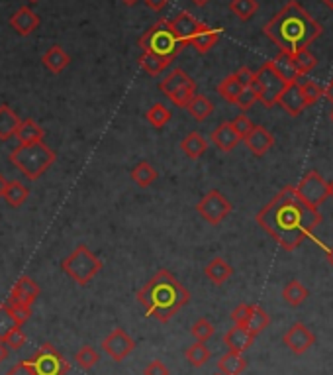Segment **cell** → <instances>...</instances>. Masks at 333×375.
<instances>
[{"label":"cell","mask_w":333,"mask_h":375,"mask_svg":"<svg viewBox=\"0 0 333 375\" xmlns=\"http://www.w3.org/2000/svg\"><path fill=\"white\" fill-rule=\"evenodd\" d=\"M35 375H67L71 365L65 360V356L54 344H42L32 358L28 360Z\"/></svg>","instance_id":"obj_9"},{"label":"cell","mask_w":333,"mask_h":375,"mask_svg":"<svg viewBox=\"0 0 333 375\" xmlns=\"http://www.w3.org/2000/svg\"><path fill=\"white\" fill-rule=\"evenodd\" d=\"M269 324L270 319L269 314L265 312V309H261L259 305H251V312H249L247 322H245V328H247L253 336H257V334H261Z\"/></svg>","instance_id":"obj_31"},{"label":"cell","mask_w":333,"mask_h":375,"mask_svg":"<svg viewBox=\"0 0 333 375\" xmlns=\"http://www.w3.org/2000/svg\"><path fill=\"white\" fill-rule=\"evenodd\" d=\"M325 257H327V264H330L333 267V248H330V250H327V254H325Z\"/></svg>","instance_id":"obj_56"},{"label":"cell","mask_w":333,"mask_h":375,"mask_svg":"<svg viewBox=\"0 0 333 375\" xmlns=\"http://www.w3.org/2000/svg\"><path fill=\"white\" fill-rule=\"evenodd\" d=\"M277 104H280L291 116H300L302 112L308 109L306 97H304V93H302L298 83H289V85L284 87V90L280 93Z\"/></svg>","instance_id":"obj_15"},{"label":"cell","mask_w":333,"mask_h":375,"mask_svg":"<svg viewBox=\"0 0 333 375\" xmlns=\"http://www.w3.org/2000/svg\"><path fill=\"white\" fill-rule=\"evenodd\" d=\"M6 375H35V372L32 369V365L28 364V360H24V362L12 365L10 369L6 372Z\"/></svg>","instance_id":"obj_51"},{"label":"cell","mask_w":333,"mask_h":375,"mask_svg":"<svg viewBox=\"0 0 333 375\" xmlns=\"http://www.w3.org/2000/svg\"><path fill=\"white\" fill-rule=\"evenodd\" d=\"M210 138H212V142H214L216 147L222 150V152H234L237 147V144L241 142V138L236 134L234 126H232V122H222L214 132H212Z\"/></svg>","instance_id":"obj_20"},{"label":"cell","mask_w":333,"mask_h":375,"mask_svg":"<svg viewBox=\"0 0 333 375\" xmlns=\"http://www.w3.org/2000/svg\"><path fill=\"white\" fill-rule=\"evenodd\" d=\"M190 2H193V4H196V6H206L210 0H190Z\"/></svg>","instance_id":"obj_57"},{"label":"cell","mask_w":333,"mask_h":375,"mask_svg":"<svg viewBox=\"0 0 333 375\" xmlns=\"http://www.w3.org/2000/svg\"><path fill=\"white\" fill-rule=\"evenodd\" d=\"M263 32L273 44L279 45L280 51L294 54L296 49L308 47L314 40H318L323 30L322 26L302 8L298 0H291L265 24Z\"/></svg>","instance_id":"obj_2"},{"label":"cell","mask_w":333,"mask_h":375,"mask_svg":"<svg viewBox=\"0 0 333 375\" xmlns=\"http://www.w3.org/2000/svg\"><path fill=\"white\" fill-rule=\"evenodd\" d=\"M249 312H251V305H239L234 309L232 312V320H234V324H239V326H245V322H247Z\"/></svg>","instance_id":"obj_48"},{"label":"cell","mask_w":333,"mask_h":375,"mask_svg":"<svg viewBox=\"0 0 333 375\" xmlns=\"http://www.w3.org/2000/svg\"><path fill=\"white\" fill-rule=\"evenodd\" d=\"M8 305V303H6ZM10 307V312L14 320H16V324L22 326L24 322H28L30 317H32V307H22V305H8Z\"/></svg>","instance_id":"obj_47"},{"label":"cell","mask_w":333,"mask_h":375,"mask_svg":"<svg viewBox=\"0 0 333 375\" xmlns=\"http://www.w3.org/2000/svg\"><path fill=\"white\" fill-rule=\"evenodd\" d=\"M16 326H18V324H16L14 317H12L10 307H8L6 303H2V305H0V340L4 342V338H6Z\"/></svg>","instance_id":"obj_43"},{"label":"cell","mask_w":333,"mask_h":375,"mask_svg":"<svg viewBox=\"0 0 333 375\" xmlns=\"http://www.w3.org/2000/svg\"><path fill=\"white\" fill-rule=\"evenodd\" d=\"M327 195L333 199V181L332 183H327Z\"/></svg>","instance_id":"obj_59"},{"label":"cell","mask_w":333,"mask_h":375,"mask_svg":"<svg viewBox=\"0 0 333 375\" xmlns=\"http://www.w3.org/2000/svg\"><path fill=\"white\" fill-rule=\"evenodd\" d=\"M330 120L333 122V111H332V114H330Z\"/></svg>","instance_id":"obj_61"},{"label":"cell","mask_w":333,"mask_h":375,"mask_svg":"<svg viewBox=\"0 0 333 375\" xmlns=\"http://www.w3.org/2000/svg\"><path fill=\"white\" fill-rule=\"evenodd\" d=\"M159 88H161L163 95L171 100L172 104H177V106H181V109H186V104H188V102L193 100L194 95H196V83H194V79H190V75H188L184 69H181V67L172 69L171 73L163 79Z\"/></svg>","instance_id":"obj_8"},{"label":"cell","mask_w":333,"mask_h":375,"mask_svg":"<svg viewBox=\"0 0 333 375\" xmlns=\"http://www.w3.org/2000/svg\"><path fill=\"white\" fill-rule=\"evenodd\" d=\"M220 35H222V30H220V28H210L208 24L202 22L200 30L194 33V38L190 40V45H193L198 54H208V51L218 44Z\"/></svg>","instance_id":"obj_21"},{"label":"cell","mask_w":333,"mask_h":375,"mask_svg":"<svg viewBox=\"0 0 333 375\" xmlns=\"http://www.w3.org/2000/svg\"><path fill=\"white\" fill-rule=\"evenodd\" d=\"M147 6H149L151 10H155V12H161L167 8V4H169V0H143Z\"/></svg>","instance_id":"obj_52"},{"label":"cell","mask_w":333,"mask_h":375,"mask_svg":"<svg viewBox=\"0 0 333 375\" xmlns=\"http://www.w3.org/2000/svg\"><path fill=\"white\" fill-rule=\"evenodd\" d=\"M296 189V195L300 197L306 205H310V207H320L325 202V199L330 197L327 195V183L323 181V177L318 173V171H310V173H306V175L302 177V181L298 183V187Z\"/></svg>","instance_id":"obj_11"},{"label":"cell","mask_w":333,"mask_h":375,"mask_svg":"<svg viewBox=\"0 0 333 375\" xmlns=\"http://www.w3.org/2000/svg\"><path fill=\"white\" fill-rule=\"evenodd\" d=\"M131 179H133V183L136 185H140V187H149L151 183L157 179V171L153 169L149 161H140L138 166L131 169Z\"/></svg>","instance_id":"obj_34"},{"label":"cell","mask_w":333,"mask_h":375,"mask_svg":"<svg viewBox=\"0 0 333 375\" xmlns=\"http://www.w3.org/2000/svg\"><path fill=\"white\" fill-rule=\"evenodd\" d=\"M186 111H188V114L193 116L194 120L204 122L206 118L212 116L214 104H212V100L208 99V97H204V95H194L193 100L186 104Z\"/></svg>","instance_id":"obj_30"},{"label":"cell","mask_w":333,"mask_h":375,"mask_svg":"<svg viewBox=\"0 0 333 375\" xmlns=\"http://www.w3.org/2000/svg\"><path fill=\"white\" fill-rule=\"evenodd\" d=\"M210 356H212V353H210V350L206 348L204 342L190 344V346L186 348V352H184L186 362L193 365V367H202V365L208 364Z\"/></svg>","instance_id":"obj_35"},{"label":"cell","mask_w":333,"mask_h":375,"mask_svg":"<svg viewBox=\"0 0 333 375\" xmlns=\"http://www.w3.org/2000/svg\"><path fill=\"white\" fill-rule=\"evenodd\" d=\"M145 118H147V122H149L153 128H163L167 122L171 120V111L165 104H161V102H155L149 111L145 112Z\"/></svg>","instance_id":"obj_39"},{"label":"cell","mask_w":333,"mask_h":375,"mask_svg":"<svg viewBox=\"0 0 333 375\" xmlns=\"http://www.w3.org/2000/svg\"><path fill=\"white\" fill-rule=\"evenodd\" d=\"M282 342H284V346H286L292 353L300 356V353L308 352L314 344H316V336H314V332L310 330L306 324L296 322V324H292L291 328L284 332Z\"/></svg>","instance_id":"obj_13"},{"label":"cell","mask_w":333,"mask_h":375,"mask_svg":"<svg viewBox=\"0 0 333 375\" xmlns=\"http://www.w3.org/2000/svg\"><path fill=\"white\" fill-rule=\"evenodd\" d=\"M122 2H124L126 6H136V4H138L140 0H122Z\"/></svg>","instance_id":"obj_58"},{"label":"cell","mask_w":333,"mask_h":375,"mask_svg":"<svg viewBox=\"0 0 333 375\" xmlns=\"http://www.w3.org/2000/svg\"><path fill=\"white\" fill-rule=\"evenodd\" d=\"M8 356H10V348L0 340V364H2V362H6V360H8Z\"/></svg>","instance_id":"obj_53"},{"label":"cell","mask_w":333,"mask_h":375,"mask_svg":"<svg viewBox=\"0 0 333 375\" xmlns=\"http://www.w3.org/2000/svg\"><path fill=\"white\" fill-rule=\"evenodd\" d=\"M143 375H169V367L159 362V360H153L151 364L145 365Z\"/></svg>","instance_id":"obj_49"},{"label":"cell","mask_w":333,"mask_h":375,"mask_svg":"<svg viewBox=\"0 0 333 375\" xmlns=\"http://www.w3.org/2000/svg\"><path fill=\"white\" fill-rule=\"evenodd\" d=\"M232 126H234V130H236L237 136L243 140V138H245V136L251 132V128H253V122L249 120L245 114H239V116H236V118L232 120Z\"/></svg>","instance_id":"obj_46"},{"label":"cell","mask_w":333,"mask_h":375,"mask_svg":"<svg viewBox=\"0 0 333 375\" xmlns=\"http://www.w3.org/2000/svg\"><path fill=\"white\" fill-rule=\"evenodd\" d=\"M255 221L263 230L269 232L275 242L292 252L322 222V214L316 207L306 205L296 195V189L284 187L269 205L259 210Z\"/></svg>","instance_id":"obj_1"},{"label":"cell","mask_w":333,"mask_h":375,"mask_svg":"<svg viewBox=\"0 0 333 375\" xmlns=\"http://www.w3.org/2000/svg\"><path fill=\"white\" fill-rule=\"evenodd\" d=\"M253 340H255V336L245 326H239V324L229 328L224 336V344L227 346V350L237 353H243L245 350H249L253 346Z\"/></svg>","instance_id":"obj_19"},{"label":"cell","mask_w":333,"mask_h":375,"mask_svg":"<svg viewBox=\"0 0 333 375\" xmlns=\"http://www.w3.org/2000/svg\"><path fill=\"white\" fill-rule=\"evenodd\" d=\"M2 197H4V200H6L10 207L20 209L22 205L28 200V197H30V189L26 187L24 183H20V181H8L6 187H4Z\"/></svg>","instance_id":"obj_29"},{"label":"cell","mask_w":333,"mask_h":375,"mask_svg":"<svg viewBox=\"0 0 333 375\" xmlns=\"http://www.w3.org/2000/svg\"><path fill=\"white\" fill-rule=\"evenodd\" d=\"M216 90H218V95H220L222 99L232 102V104H236L237 97H239V93L243 90V87H241V83L237 81L236 75H227V77L218 85Z\"/></svg>","instance_id":"obj_36"},{"label":"cell","mask_w":333,"mask_h":375,"mask_svg":"<svg viewBox=\"0 0 333 375\" xmlns=\"http://www.w3.org/2000/svg\"><path fill=\"white\" fill-rule=\"evenodd\" d=\"M282 298L291 307H300L302 303L308 298V289L304 287L300 281L292 279L291 283H286V287L282 289Z\"/></svg>","instance_id":"obj_33"},{"label":"cell","mask_w":333,"mask_h":375,"mask_svg":"<svg viewBox=\"0 0 333 375\" xmlns=\"http://www.w3.org/2000/svg\"><path fill=\"white\" fill-rule=\"evenodd\" d=\"M292 59H294V63H296V67H298L300 75H308V73L314 71L316 65H318V59H316V56H314L308 47H300V49H296V51L292 54Z\"/></svg>","instance_id":"obj_37"},{"label":"cell","mask_w":333,"mask_h":375,"mask_svg":"<svg viewBox=\"0 0 333 375\" xmlns=\"http://www.w3.org/2000/svg\"><path fill=\"white\" fill-rule=\"evenodd\" d=\"M102 267L104 264L88 250V246L85 244L76 246L75 252H71V255H67L61 262L63 273L71 277L76 285H88L100 273Z\"/></svg>","instance_id":"obj_6"},{"label":"cell","mask_w":333,"mask_h":375,"mask_svg":"<svg viewBox=\"0 0 333 375\" xmlns=\"http://www.w3.org/2000/svg\"><path fill=\"white\" fill-rule=\"evenodd\" d=\"M296 83L300 85L302 93H304V97H306V102H308V106L316 104V102L323 97V88L320 87L318 83L310 81V79H304V75H302Z\"/></svg>","instance_id":"obj_41"},{"label":"cell","mask_w":333,"mask_h":375,"mask_svg":"<svg viewBox=\"0 0 333 375\" xmlns=\"http://www.w3.org/2000/svg\"><path fill=\"white\" fill-rule=\"evenodd\" d=\"M257 8V0H232V2H229V10L234 12L241 22L251 20V18L255 16Z\"/></svg>","instance_id":"obj_38"},{"label":"cell","mask_w":333,"mask_h":375,"mask_svg":"<svg viewBox=\"0 0 333 375\" xmlns=\"http://www.w3.org/2000/svg\"><path fill=\"white\" fill-rule=\"evenodd\" d=\"M10 28L18 35L26 38V35H30V33H33L40 28V16L32 8L22 6V8H18L10 16Z\"/></svg>","instance_id":"obj_16"},{"label":"cell","mask_w":333,"mask_h":375,"mask_svg":"<svg viewBox=\"0 0 333 375\" xmlns=\"http://www.w3.org/2000/svg\"><path fill=\"white\" fill-rule=\"evenodd\" d=\"M136 298L151 319L165 324L190 301V293L169 269H159L138 291Z\"/></svg>","instance_id":"obj_3"},{"label":"cell","mask_w":333,"mask_h":375,"mask_svg":"<svg viewBox=\"0 0 333 375\" xmlns=\"http://www.w3.org/2000/svg\"><path fill=\"white\" fill-rule=\"evenodd\" d=\"M234 75H236L237 81L241 83V87H243V88L249 87V85H251V81L255 79V73H253V71H251L249 67H239V69H237Z\"/></svg>","instance_id":"obj_50"},{"label":"cell","mask_w":333,"mask_h":375,"mask_svg":"<svg viewBox=\"0 0 333 375\" xmlns=\"http://www.w3.org/2000/svg\"><path fill=\"white\" fill-rule=\"evenodd\" d=\"M100 346L106 352L108 358H112L114 362H124L129 353L136 350V340L126 330L116 328V330H112L108 334Z\"/></svg>","instance_id":"obj_12"},{"label":"cell","mask_w":333,"mask_h":375,"mask_svg":"<svg viewBox=\"0 0 333 375\" xmlns=\"http://www.w3.org/2000/svg\"><path fill=\"white\" fill-rule=\"evenodd\" d=\"M245 367H247V360L243 358V353L237 352H227L218 362V372L222 375H241L245 372Z\"/></svg>","instance_id":"obj_26"},{"label":"cell","mask_w":333,"mask_h":375,"mask_svg":"<svg viewBox=\"0 0 333 375\" xmlns=\"http://www.w3.org/2000/svg\"><path fill=\"white\" fill-rule=\"evenodd\" d=\"M10 161L28 181H38L57 161V154L43 142L18 144L10 152Z\"/></svg>","instance_id":"obj_4"},{"label":"cell","mask_w":333,"mask_h":375,"mask_svg":"<svg viewBox=\"0 0 333 375\" xmlns=\"http://www.w3.org/2000/svg\"><path fill=\"white\" fill-rule=\"evenodd\" d=\"M190 332H193V336L196 338V342H206V340H210V338L214 336L216 328H214V324H212L210 320L198 319L193 324Z\"/></svg>","instance_id":"obj_42"},{"label":"cell","mask_w":333,"mask_h":375,"mask_svg":"<svg viewBox=\"0 0 333 375\" xmlns=\"http://www.w3.org/2000/svg\"><path fill=\"white\" fill-rule=\"evenodd\" d=\"M196 210L198 214L204 218L208 224H220L222 221H226L232 212V202L218 191V189H212L210 193H206L204 197L200 199V202L196 205Z\"/></svg>","instance_id":"obj_10"},{"label":"cell","mask_w":333,"mask_h":375,"mask_svg":"<svg viewBox=\"0 0 333 375\" xmlns=\"http://www.w3.org/2000/svg\"><path fill=\"white\" fill-rule=\"evenodd\" d=\"M42 63L45 65V69H49L54 75H59L63 73L65 69L71 63V57L65 51L61 45H51L42 57Z\"/></svg>","instance_id":"obj_22"},{"label":"cell","mask_w":333,"mask_h":375,"mask_svg":"<svg viewBox=\"0 0 333 375\" xmlns=\"http://www.w3.org/2000/svg\"><path fill=\"white\" fill-rule=\"evenodd\" d=\"M286 85H289V83L280 77L279 73L275 71V67L270 65L269 61V63H265V65L261 67L257 73H255V79L251 81L249 87L255 90L257 99L261 100L267 109H270V106L277 104L280 93L284 90Z\"/></svg>","instance_id":"obj_7"},{"label":"cell","mask_w":333,"mask_h":375,"mask_svg":"<svg viewBox=\"0 0 333 375\" xmlns=\"http://www.w3.org/2000/svg\"><path fill=\"white\" fill-rule=\"evenodd\" d=\"M200 26H202V22L196 20L193 14L186 10L179 12V14L174 16V20H171L172 32L177 33V38H179L184 45L190 44V40L194 38V33L200 30Z\"/></svg>","instance_id":"obj_17"},{"label":"cell","mask_w":333,"mask_h":375,"mask_svg":"<svg viewBox=\"0 0 333 375\" xmlns=\"http://www.w3.org/2000/svg\"><path fill=\"white\" fill-rule=\"evenodd\" d=\"M14 138H18L20 144H33V142H43L45 138V130L38 122H33L32 118H26L20 122L18 126V132Z\"/></svg>","instance_id":"obj_27"},{"label":"cell","mask_w":333,"mask_h":375,"mask_svg":"<svg viewBox=\"0 0 333 375\" xmlns=\"http://www.w3.org/2000/svg\"><path fill=\"white\" fill-rule=\"evenodd\" d=\"M140 45L143 51H149L153 56L169 59V61H172L186 47L177 38V33L172 32L171 20H165V18L153 24L149 30L141 35Z\"/></svg>","instance_id":"obj_5"},{"label":"cell","mask_w":333,"mask_h":375,"mask_svg":"<svg viewBox=\"0 0 333 375\" xmlns=\"http://www.w3.org/2000/svg\"><path fill=\"white\" fill-rule=\"evenodd\" d=\"M98 362H100V353H98L92 346H83V348L75 353V364L79 365L81 369H85V372L92 369Z\"/></svg>","instance_id":"obj_40"},{"label":"cell","mask_w":333,"mask_h":375,"mask_svg":"<svg viewBox=\"0 0 333 375\" xmlns=\"http://www.w3.org/2000/svg\"><path fill=\"white\" fill-rule=\"evenodd\" d=\"M171 65V61L169 59H163V57H157L149 54V51H143L140 56V67L145 71V73H149L151 77H157L159 73H163L165 69H169Z\"/></svg>","instance_id":"obj_32"},{"label":"cell","mask_w":333,"mask_h":375,"mask_svg":"<svg viewBox=\"0 0 333 375\" xmlns=\"http://www.w3.org/2000/svg\"><path fill=\"white\" fill-rule=\"evenodd\" d=\"M181 150H183V154L186 157H190V159H198V157H202L206 154V150H208V142H206V138L202 134L198 132H190L188 136H184L183 142H181Z\"/></svg>","instance_id":"obj_28"},{"label":"cell","mask_w":333,"mask_h":375,"mask_svg":"<svg viewBox=\"0 0 333 375\" xmlns=\"http://www.w3.org/2000/svg\"><path fill=\"white\" fill-rule=\"evenodd\" d=\"M42 289L33 281L32 277L22 276L18 277V281L12 285L10 295H8V305H22V307H32L35 303V298L40 297Z\"/></svg>","instance_id":"obj_14"},{"label":"cell","mask_w":333,"mask_h":375,"mask_svg":"<svg viewBox=\"0 0 333 375\" xmlns=\"http://www.w3.org/2000/svg\"><path fill=\"white\" fill-rule=\"evenodd\" d=\"M270 65L275 67V71H277L286 83H296V81L302 77L298 67H296L294 59H292V54H289V51H280L279 56L270 61Z\"/></svg>","instance_id":"obj_23"},{"label":"cell","mask_w":333,"mask_h":375,"mask_svg":"<svg viewBox=\"0 0 333 375\" xmlns=\"http://www.w3.org/2000/svg\"><path fill=\"white\" fill-rule=\"evenodd\" d=\"M243 140H245V144H247L249 150H251L255 155H259V157L267 154L270 147H273V144H275L273 134H270L267 128L257 126V124H253L251 132H249Z\"/></svg>","instance_id":"obj_18"},{"label":"cell","mask_w":333,"mask_h":375,"mask_svg":"<svg viewBox=\"0 0 333 375\" xmlns=\"http://www.w3.org/2000/svg\"><path fill=\"white\" fill-rule=\"evenodd\" d=\"M30 2H40V0H30Z\"/></svg>","instance_id":"obj_62"},{"label":"cell","mask_w":333,"mask_h":375,"mask_svg":"<svg viewBox=\"0 0 333 375\" xmlns=\"http://www.w3.org/2000/svg\"><path fill=\"white\" fill-rule=\"evenodd\" d=\"M323 97H325V99L330 100V102H332V104H333V79H332V81H330V85H327V87L323 88Z\"/></svg>","instance_id":"obj_54"},{"label":"cell","mask_w":333,"mask_h":375,"mask_svg":"<svg viewBox=\"0 0 333 375\" xmlns=\"http://www.w3.org/2000/svg\"><path fill=\"white\" fill-rule=\"evenodd\" d=\"M26 342H28V336H26V332L22 330V326H16V328L4 338V344H6L10 350H16V352H18L20 348H24Z\"/></svg>","instance_id":"obj_44"},{"label":"cell","mask_w":333,"mask_h":375,"mask_svg":"<svg viewBox=\"0 0 333 375\" xmlns=\"http://www.w3.org/2000/svg\"><path fill=\"white\" fill-rule=\"evenodd\" d=\"M20 122V116L12 111L8 104H0V140L8 142L10 138H14Z\"/></svg>","instance_id":"obj_24"},{"label":"cell","mask_w":333,"mask_h":375,"mask_svg":"<svg viewBox=\"0 0 333 375\" xmlns=\"http://www.w3.org/2000/svg\"><path fill=\"white\" fill-rule=\"evenodd\" d=\"M257 95H255V90L251 87H245L241 93H239V97H237L236 104L241 109V111H249L255 102H257Z\"/></svg>","instance_id":"obj_45"},{"label":"cell","mask_w":333,"mask_h":375,"mask_svg":"<svg viewBox=\"0 0 333 375\" xmlns=\"http://www.w3.org/2000/svg\"><path fill=\"white\" fill-rule=\"evenodd\" d=\"M204 276L216 283V285H224L229 277L234 276V267L227 264L226 260H222V257H214L210 264L204 267Z\"/></svg>","instance_id":"obj_25"},{"label":"cell","mask_w":333,"mask_h":375,"mask_svg":"<svg viewBox=\"0 0 333 375\" xmlns=\"http://www.w3.org/2000/svg\"><path fill=\"white\" fill-rule=\"evenodd\" d=\"M323 4H325V6H327V8H332L333 10V0H322Z\"/></svg>","instance_id":"obj_60"},{"label":"cell","mask_w":333,"mask_h":375,"mask_svg":"<svg viewBox=\"0 0 333 375\" xmlns=\"http://www.w3.org/2000/svg\"><path fill=\"white\" fill-rule=\"evenodd\" d=\"M6 183H8V181H6V179H4V175L0 173V199H2V193H4V187H6Z\"/></svg>","instance_id":"obj_55"}]
</instances>
